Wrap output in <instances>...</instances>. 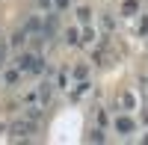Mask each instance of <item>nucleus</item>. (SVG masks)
Listing matches in <instances>:
<instances>
[{"label":"nucleus","instance_id":"f257e3e1","mask_svg":"<svg viewBox=\"0 0 148 145\" xmlns=\"http://www.w3.org/2000/svg\"><path fill=\"white\" fill-rule=\"evenodd\" d=\"M18 68L21 71H30V74H42L45 71V62H42V56H36V53H24L18 59Z\"/></svg>","mask_w":148,"mask_h":145},{"label":"nucleus","instance_id":"f03ea898","mask_svg":"<svg viewBox=\"0 0 148 145\" xmlns=\"http://www.w3.org/2000/svg\"><path fill=\"white\" fill-rule=\"evenodd\" d=\"M36 122V118H30V122H18V124H12V133H15V136H27V133H33V124Z\"/></svg>","mask_w":148,"mask_h":145},{"label":"nucleus","instance_id":"7ed1b4c3","mask_svg":"<svg viewBox=\"0 0 148 145\" xmlns=\"http://www.w3.org/2000/svg\"><path fill=\"white\" fill-rule=\"evenodd\" d=\"M116 130H119V133H130V130H133V122L125 118V116H119V118H116Z\"/></svg>","mask_w":148,"mask_h":145},{"label":"nucleus","instance_id":"20e7f679","mask_svg":"<svg viewBox=\"0 0 148 145\" xmlns=\"http://www.w3.org/2000/svg\"><path fill=\"white\" fill-rule=\"evenodd\" d=\"M121 104H125V110H133V107H136V98H133L130 92H125L121 95Z\"/></svg>","mask_w":148,"mask_h":145},{"label":"nucleus","instance_id":"39448f33","mask_svg":"<svg viewBox=\"0 0 148 145\" xmlns=\"http://www.w3.org/2000/svg\"><path fill=\"white\" fill-rule=\"evenodd\" d=\"M65 42H68V44H77V42H80V33L74 30V27H71V30H65Z\"/></svg>","mask_w":148,"mask_h":145},{"label":"nucleus","instance_id":"423d86ee","mask_svg":"<svg viewBox=\"0 0 148 145\" xmlns=\"http://www.w3.org/2000/svg\"><path fill=\"white\" fill-rule=\"evenodd\" d=\"M136 12V0H127L125 6H121V15H133Z\"/></svg>","mask_w":148,"mask_h":145},{"label":"nucleus","instance_id":"0eeeda50","mask_svg":"<svg viewBox=\"0 0 148 145\" xmlns=\"http://www.w3.org/2000/svg\"><path fill=\"white\" fill-rule=\"evenodd\" d=\"M18 74H21V68H18V71H6V86H15V83H18Z\"/></svg>","mask_w":148,"mask_h":145},{"label":"nucleus","instance_id":"6e6552de","mask_svg":"<svg viewBox=\"0 0 148 145\" xmlns=\"http://www.w3.org/2000/svg\"><path fill=\"white\" fill-rule=\"evenodd\" d=\"M86 92H89V83L80 80V83H77V89H74V98H80V95H86Z\"/></svg>","mask_w":148,"mask_h":145},{"label":"nucleus","instance_id":"1a4fd4ad","mask_svg":"<svg viewBox=\"0 0 148 145\" xmlns=\"http://www.w3.org/2000/svg\"><path fill=\"white\" fill-rule=\"evenodd\" d=\"M77 18H80L83 24H89V18H92V12L86 9V6H80V9H77Z\"/></svg>","mask_w":148,"mask_h":145},{"label":"nucleus","instance_id":"9d476101","mask_svg":"<svg viewBox=\"0 0 148 145\" xmlns=\"http://www.w3.org/2000/svg\"><path fill=\"white\" fill-rule=\"evenodd\" d=\"M92 142H104V136H101V130H92V136H89Z\"/></svg>","mask_w":148,"mask_h":145},{"label":"nucleus","instance_id":"9b49d317","mask_svg":"<svg viewBox=\"0 0 148 145\" xmlns=\"http://www.w3.org/2000/svg\"><path fill=\"white\" fill-rule=\"evenodd\" d=\"M51 3H53V0H39V6H42V9H47Z\"/></svg>","mask_w":148,"mask_h":145},{"label":"nucleus","instance_id":"f8f14e48","mask_svg":"<svg viewBox=\"0 0 148 145\" xmlns=\"http://www.w3.org/2000/svg\"><path fill=\"white\" fill-rule=\"evenodd\" d=\"M56 6H59V9H62V6H68V0H56Z\"/></svg>","mask_w":148,"mask_h":145}]
</instances>
